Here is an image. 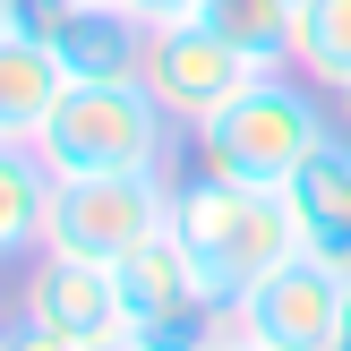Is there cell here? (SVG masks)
<instances>
[{"label":"cell","mask_w":351,"mask_h":351,"mask_svg":"<svg viewBox=\"0 0 351 351\" xmlns=\"http://www.w3.org/2000/svg\"><path fill=\"white\" fill-rule=\"evenodd\" d=\"M335 137V103L326 86H308L300 69H257L197 137H189V163L223 171V180H249V189H291L300 163Z\"/></svg>","instance_id":"obj_2"},{"label":"cell","mask_w":351,"mask_h":351,"mask_svg":"<svg viewBox=\"0 0 351 351\" xmlns=\"http://www.w3.org/2000/svg\"><path fill=\"white\" fill-rule=\"evenodd\" d=\"M171 206H180V171H86V180L51 189V240L43 249L120 266L154 232H171Z\"/></svg>","instance_id":"obj_4"},{"label":"cell","mask_w":351,"mask_h":351,"mask_svg":"<svg viewBox=\"0 0 351 351\" xmlns=\"http://www.w3.org/2000/svg\"><path fill=\"white\" fill-rule=\"evenodd\" d=\"M0 351H77V343H60L43 317H26V308H0Z\"/></svg>","instance_id":"obj_14"},{"label":"cell","mask_w":351,"mask_h":351,"mask_svg":"<svg viewBox=\"0 0 351 351\" xmlns=\"http://www.w3.org/2000/svg\"><path fill=\"white\" fill-rule=\"evenodd\" d=\"M137 17L146 26H171V17H197V0H137Z\"/></svg>","instance_id":"obj_15"},{"label":"cell","mask_w":351,"mask_h":351,"mask_svg":"<svg viewBox=\"0 0 351 351\" xmlns=\"http://www.w3.org/2000/svg\"><path fill=\"white\" fill-rule=\"evenodd\" d=\"M77 351H146L137 335H112V343H77Z\"/></svg>","instance_id":"obj_18"},{"label":"cell","mask_w":351,"mask_h":351,"mask_svg":"<svg viewBox=\"0 0 351 351\" xmlns=\"http://www.w3.org/2000/svg\"><path fill=\"white\" fill-rule=\"evenodd\" d=\"M60 95H69V69L34 34L0 26V146H34L43 120L60 112Z\"/></svg>","instance_id":"obj_10"},{"label":"cell","mask_w":351,"mask_h":351,"mask_svg":"<svg viewBox=\"0 0 351 351\" xmlns=\"http://www.w3.org/2000/svg\"><path fill=\"white\" fill-rule=\"evenodd\" d=\"M326 103H335V129H351V77H343V86H326Z\"/></svg>","instance_id":"obj_17"},{"label":"cell","mask_w":351,"mask_h":351,"mask_svg":"<svg viewBox=\"0 0 351 351\" xmlns=\"http://www.w3.org/2000/svg\"><path fill=\"white\" fill-rule=\"evenodd\" d=\"M257 69H266V60H249L240 43H223L206 17H171V26H146V60H137V77L154 86V103H163L189 137H197L206 120L257 77Z\"/></svg>","instance_id":"obj_5"},{"label":"cell","mask_w":351,"mask_h":351,"mask_svg":"<svg viewBox=\"0 0 351 351\" xmlns=\"http://www.w3.org/2000/svg\"><path fill=\"white\" fill-rule=\"evenodd\" d=\"M120 326H129L146 351H197L215 335V300L197 291V274H189V249L171 232H154L146 249L120 257Z\"/></svg>","instance_id":"obj_6"},{"label":"cell","mask_w":351,"mask_h":351,"mask_svg":"<svg viewBox=\"0 0 351 351\" xmlns=\"http://www.w3.org/2000/svg\"><path fill=\"white\" fill-rule=\"evenodd\" d=\"M189 129L154 103L146 77H86L60 95V112L43 120L34 154H43L60 180H86V171H180Z\"/></svg>","instance_id":"obj_3"},{"label":"cell","mask_w":351,"mask_h":351,"mask_svg":"<svg viewBox=\"0 0 351 351\" xmlns=\"http://www.w3.org/2000/svg\"><path fill=\"white\" fill-rule=\"evenodd\" d=\"M171 240L189 249V274L215 300V317H232L266 274H283L300 257V223H291L283 189H249L223 171H180V206H171Z\"/></svg>","instance_id":"obj_1"},{"label":"cell","mask_w":351,"mask_h":351,"mask_svg":"<svg viewBox=\"0 0 351 351\" xmlns=\"http://www.w3.org/2000/svg\"><path fill=\"white\" fill-rule=\"evenodd\" d=\"M343 300H351V274H335L326 257L300 249L283 274H266L223 326L249 335V343H266V351H335L343 343Z\"/></svg>","instance_id":"obj_7"},{"label":"cell","mask_w":351,"mask_h":351,"mask_svg":"<svg viewBox=\"0 0 351 351\" xmlns=\"http://www.w3.org/2000/svg\"><path fill=\"white\" fill-rule=\"evenodd\" d=\"M51 189H60V171L34 146H0V266H26L51 240Z\"/></svg>","instance_id":"obj_11"},{"label":"cell","mask_w":351,"mask_h":351,"mask_svg":"<svg viewBox=\"0 0 351 351\" xmlns=\"http://www.w3.org/2000/svg\"><path fill=\"white\" fill-rule=\"evenodd\" d=\"M335 351H351V300H343V343H335Z\"/></svg>","instance_id":"obj_19"},{"label":"cell","mask_w":351,"mask_h":351,"mask_svg":"<svg viewBox=\"0 0 351 351\" xmlns=\"http://www.w3.org/2000/svg\"><path fill=\"white\" fill-rule=\"evenodd\" d=\"M291 69H300L308 86H343L351 77V0H300Z\"/></svg>","instance_id":"obj_13"},{"label":"cell","mask_w":351,"mask_h":351,"mask_svg":"<svg viewBox=\"0 0 351 351\" xmlns=\"http://www.w3.org/2000/svg\"><path fill=\"white\" fill-rule=\"evenodd\" d=\"M112 9H137V0H112Z\"/></svg>","instance_id":"obj_20"},{"label":"cell","mask_w":351,"mask_h":351,"mask_svg":"<svg viewBox=\"0 0 351 351\" xmlns=\"http://www.w3.org/2000/svg\"><path fill=\"white\" fill-rule=\"evenodd\" d=\"M197 17L223 34V43H240L249 60L291 69V26H300V0H197Z\"/></svg>","instance_id":"obj_12"},{"label":"cell","mask_w":351,"mask_h":351,"mask_svg":"<svg viewBox=\"0 0 351 351\" xmlns=\"http://www.w3.org/2000/svg\"><path fill=\"white\" fill-rule=\"evenodd\" d=\"M197 351H266V343H249V335H232V326H215V335H206Z\"/></svg>","instance_id":"obj_16"},{"label":"cell","mask_w":351,"mask_h":351,"mask_svg":"<svg viewBox=\"0 0 351 351\" xmlns=\"http://www.w3.org/2000/svg\"><path fill=\"white\" fill-rule=\"evenodd\" d=\"M9 308L43 317L60 343H112V335H129V326H120V266L69 257V249H34Z\"/></svg>","instance_id":"obj_8"},{"label":"cell","mask_w":351,"mask_h":351,"mask_svg":"<svg viewBox=\"0 0 351 351\" xmlns=\"http://www.w3.org/2000/svg\"><path fill=\"white\" fill-rule=\"evenodd\" d=\"M283 197H291V223H300V249L326 257L335 274H351V129H335L308 154Z\"/></svg>","instance_id":"obj_9"}]
</instances>
